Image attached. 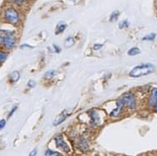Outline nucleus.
I'll return each mask as SVG.
<instances>
[{"label": "nucleus", "mask_w": 157, "mask_h": 156, "mask_svg": "<svg viewBox=\"0 0 157 156\" xmlns=\"http://www.w3.org/2000/svg\"><path fill=\"white\" fill-rule=\"evenodd\" d=\"M70 1H72L74 3H77V2H78V0H70Z\"/></svg>", "instance_id": "c85d7f7f"}, {"label": "nucleus", "mask_w": 157, "mask_h": 156, "mask_svg": "<svg viewBox=\"0 0 157 156\" xmlns=\"http://www.w3.org/2000/svg\"><path fill=\"white\" fill-rule=\"evenodd\" d=\"M67 116H68V114H67V112L63 111V113L60 114V116H59V117H58L57 119H56V120L55 121L54 124H55V126H57V125H59V124H60L61 123H63V121L66 120Z\"/></svg>", "instance_id": "9d476101"}, {"label": "nucleus", "mask_w": 157, "mask_h": 156, "mask_svg": "<svg viewBox=\"0 0 157 156\" xmlns=\"http://www.w3.org/2000/svg\"><path fill=\"white\" fill-rule=\"evenodd\" d=\"M102 47H103V44H95L94 45L93 48H94V50H99V49L102 48Z\"/></svg>", "instance_id": "b1692460"}, {"label": "nucleus", "mask_w": 157, "mask_h": 156, "mask_svg": "<svg viewBox=\"0 0 157 156\" xmlns=\"http://www.w3.org/2000/svg\"><path fill=\"white\" fill-rule=\"evenodd\" d=\"M53 47H54V48H55V51L56 52V53H60L61 48H59V47H58L57 45H55V44L53 45Z\"/></svg>", "instance_id": "a878e982"}, {"label": "nucleus", "mask_w": 157, "mask_h": 156, "mask_svg": "<svg viewBox=\"0 0 157 156\" xmlns=\"http://www.w3.org/2000/svg\"><path fill=\"white\" fill-rule=\"evenodd\" d=\"M4 19L8 23L11 24H18V22L20 20L18 12L13 8H9V9L5 10V12H4Z\"/></svg>", "instance_id": "7ed1b4c3"}, {"label": "nucleus", "mask_w": 157, "mask_h": 156, "mask_svg": "<svg viewBox=\"0 0 157 156\" xmlns=\"http://www.w3.org/2000/svg\"><path fill=\"white\" fill-rule=\"evenodd\" d=\"M155 37H156V34L155 33H150L148 35H146L143 38V40H147V41H153L155 39Z\"/></svg>", "instance_id": "2eb2a0df"}, {"label": "nucleus", "mask_w": 157, "mask_h": 156, "mask_svg": "<svg viewBox=\"0 0 157 156\" xmlns=\"http://www.w3.org/2000/svg\"><path fill=\"white\" fill-rule=\"evenodd\" d=\"M19 77H20V74H19L18 71H13L10 74V80L13 83H15V82H17L19 79Z\"/></svg>", "instance_id": "f8f14e48"}, {"label": "nucleus", "mask_w": 157, "mask_h": 156, "mask_svg": "<svg viewBox=\"0 0 157 156\" xmlns=\"http://www.w3.org/2000/svg\"><path fill=\"white\" fill-rule=\"evenodd\" d=\"M67 28V25L63 22H60L59 24H58L57 27H56V31H55V33L56 34H59V33H63L64 29Z\"/></svg>", "instance_id": "9b49d317"}, {"label": "nucleus", "mask_w": 157, "mask_h": 156, "mask_svg": "<svg viewBox=\"0 0 157 156\" xmlns=\"http://www.w3.org/2000/svg\"><path fill=\"white\" fill-rule=\"evenodd\" d=\"M129 27V22L127 20H123L121 24H119V28L120 29H125V28Z\"/></svg>", "instance_id": "6ab92c4d"}, {"label": "nucleus", "mask_w": 157, "mask_h": 156, "mask_svg": "<svg viewBox=\"0 0 157 156\" xmlns=\"http://www.w3.org/2000/svg\"><path fill=\"white\" fill-rule=\"evenodd\" d=\"M119 15H120L119 11H114V12L111 13V15H110V18H109V20H110L111 22H114L115 21V20H117Z\"/></svg>", "instance_id": "dca6fc26"}, {"label": "nucleus", "mask_w": 157, "mask_h": 156, "mask_svg": "<svg viewBox=\"0 0 157 156\" xmlns=\"http://www.w3.org/2000/svg\"><path fill=\"white\" fill-rule=\"evenodd\" d=\"M13 3H16V4H18V5H21L23 3L25 2V0H11Z\"/></svg>", "instance_id": "5701e85b"}, {"label": "nucleus", "mask_w": 157, "mask_h": 156, "mask_svg": "<svg viewBox=\"0 0 157 156\" xmlns=\"http://www.w3.org/2000/svg\"><path fill=\"white\" fill-rule=\"evenodd\" d=\"M122 101L124 102V106H127L130 109H136V100L134 94L131 93H124L123 96L121 98Z\"/></svg>", "instance_id": "20e7f679"}, {"label": "nucleus", "mask_w": 157, "mask_h": 156, "mask_svg": "<svg viewBox=\"0 0 157 156\" xmlns=\"http://www.w3.org/2000/svg\"><path fill=\"white\" fill-rule=\"evenodd\" d=\"M55 142L58 149L62 150L64 153H70L71 152V149L69 146V144H67L66 142L64 141L63 136L61 135H57L55 138Z\"/></svg>", "instance_id": "39448f33"}, {"label": "nucleus", "mask_w": 157, "mask_h": 156, "mask_svg": "<svg viewBox=\"0 0 157 156\" xmlns=\"http://www.w3.org/2000/svg\"><path fill=\"white\" fill-rule=\"evenodd\" d=\"M78 148L84 152L89 150V142H88V139L85 137H80L79 138V139H78Z\"/></svg>", "instance_id": "6e6552de"}, {"label": "nucleus", "mask_w": 157, "mask_h": 156, "mask_svg": "<svg viewBox=\"0 0 157 156\" xmlns=\"http://www.w3.org/2000/svg\"><path fill=\"white\" fill-rule=\"evenodd\" d=\"M140 53V48H136V47H134V48H131L128 51V55H130V56H135V55H137V54H139Z\"/></svg>", "instance_id": "4468645a"}, {"label": "nucleus", "mask_w": 157, "mask_h": 156, "mask_svg": "<svg viewBox=\"0 0 157 156\" xmlns=\"http://www.w3.org/2000/svg\"><path fill=\"white\" fill-rule=\"evenodd\" d=\"M17 108H18V107H17V106H14V107H13V108L12 109H11V111L9 112V115H8V117H9V118L11 117L13 114H14V112H15L16 110H17Z\"/></svg>", "instance_id": "4be33fe9"}, {"label": "nucleus", "mask_w": 157, "mask_h": 156, "mask_svg": "<svg viewBox=\"0 0 157 156\" xmlns=\"http://www.w3.org/2000/svg\"><path fill=\"white\" fill-rule=\"evenodd\" d=\"M154 110L157 113V102H156V104L154 105Z\"/></svg>", "instance_id": "cd10ccee"}, {"label": "nucleus", "mask_w": 157, "mask_h": 156, "mask_svg": "<svg viewBox=\"0 0 157 156\" xmlns=\"http://www.w3.org/2000/svg\"><path fill=\"white\" fill-rule=\"evenodd\" d=\"M74 44H75V39H73V37H69L64 41V47L65 48H70L74 45Z\"/></svg>", "instance_id": "ddd939ff"}, {"label": "nucleus", "mask_w": 157, "mask_h": 156, "mask_svg": "<svg viewBox=\"0 0 157 156\" xmlns=\"http://www.w3.org/2000/svg\"><path fill=\"white\" fill-rule=\"evenodd\" d=\"M35 85H36V83H35V81H33V80H29V81L28 82V86L29 88L35 87Z\"/></svg>", "instance_id": "412c9836"}, {"label": "nucleus", "mask_w": 157, "mask_h": 156, "mask_svg": "<svg viewBox=\"0 0 157 156\" xmlns=\"http://www.w3.org/2000/svg\"><path fill=\"white\" fill-rule=\"evenodd\" d=\"M0 42L3 48L6 49H12L15 47L16 38L14 33L12 31H4L1 30V36H0Z\"/></svg>", "instance_id": "f03ea898"}, {"label": "nucleus", "mask_w": 157, "mask_h": 156, "mask_svg": "<svg viewBox=\"0 0 157 156\" xmlns=\"http://www.w3.org/2000/svg\"><path fill=\"white\" fill-rule=\"evenodd\" d=\"M116 105H116V108L110 113V116H111V117H118V116L121 114V111H122V109H123V108L124 107V102L122 101V99H120L118 100Z\"/></svg>", "instance_id": "0eeeda50"}, {"label": "nucleus", "mask_w": 157, "mask_h": 156, "mask_svg": "<svg viewBox=\"0 0 157 156\" xmlns=\"http://www.w3.org/2000/svg\"><path fill=\"white\" fill-rule=\"evenodd\" d=\"M155 69V68L152 63H142L131 69L129 75L132 78H140L154 73Z\"/></svg>", "instance_id": "f257e3e1"}, {"label": "nucleus", "mask_w": 157, "mask_h": 156, "mask_svg": "<svg viewBox=\"0 0 157 156\" xmlns=\"http://www.w3.org/2000/svg\"><path fill=\"white\" fill-rule=\"evenodd\" d=\"M45 156H60V154H59V153L56 152V151L47 150L45 151Z\"/></svg>", "instance_id": "f3484780"}, {"label": "nucleus", "mask_w": 157, "mask_h": 156, "mask_svg": "<svg viewBox=\"0 0 157 156\" xmlns=\"http://www.w3.org/2000/svg\"><path fill=\"white\" fill-rule=\"evenodd\" d=\"M88 114L90 118V124L91 126H99L101 124V120H100V117L99 113L96 111V110H90V111L88 112Z\"/></svg>", "instance_id": "423d86ee"}, {"label": "nucleus", "mask_w": 157, "mask_h": 156, "mask_svg": "<svg viewBox=\"0 0 157 156\" xmlns=\"http://www.w3.org/2000/svg\"><path fill=\"white\" fill-rule=\"evenodd\" d=\"M5 124H6V120H1V121H0V128H1V129H3L4 126H5Z\"/></svg>", "instance_id": "393cba45"}, {"label": "nucleus", "mask_w": 157, "mask_h": 156, "mask_svg": "<svg viewBox=\"0 0 157 156\" xmlns=\"http://www.w3.org/2000/svg\"><path fill=\"white\" fill-rule=\"evenodd\" d=\"M55 74V70H49L48 72L45 74V77L47 78H53Z\"/></svg>", "instance_id": "aec40b11"}, {"label": "nucleus", "mask_w": 157, "mask_h": 156, "mask_svg": "<svg viewBox=\"0 0 157 156\" xmlns=\"http://www.w3.org/2000/svg\"><path fill=\"white\" fill-rule=\"evenodd\" d=\"M157 102V88H154L151 90V95L149 98V105L154 106Z\"/></svg>", "instance_id": "1a4fd4ad"}, {"label": "nucleus", "mask_w": 157, "mask_h": 156, "mask_svg": "<svg viewBox=\"0 0 157 156\" xmlns=\"http://www.w3.org/2000/svg\"><path fill=\"white\" fill-rule=\"evenodd\" d=\"M36 154H37V150L36 149H34V150L31 151L29 156H36Z\"/></svg>", "instance_id": "bb28decb"}, {"label": "nucleus", "mask_w": 157, "mask_h": 156, "mask_svg": "<svg viewBox=\"0 0 157 156\" xmlns=\"http://www.w3.org/2000/svg\"><path fill=\"white\" fill-rule=\"evenodd\" d=\"M7 57H8V54H7L6 52H0V60H1V63H4V61L7 59Z\"/></svg>", "instance_id": "a211bd4d"}]
</instances>
